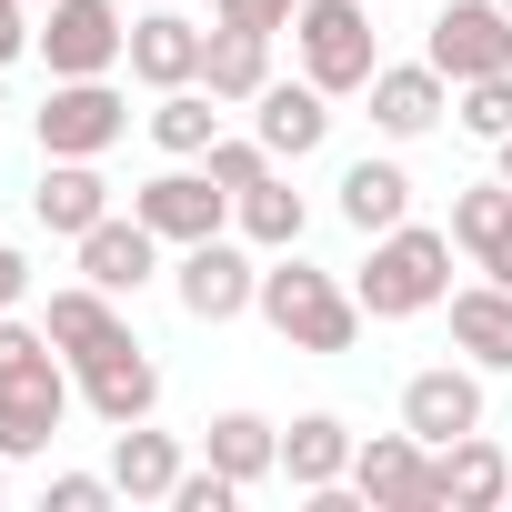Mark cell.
Here are the masks:
<instances>
[{"instance_id":"6da1fadb","label":"cell","mask_w":512,"mask_h":512,"mask_svg":"<svg viewBox=\"0 0 512 512\" xmlns=\"http://www.w3.org/2000/svg\"><path fill=\"white\" fill-rule=\"evenodd\" d=\"M352 302H362V322H412V312L452 302V231L392 221V231L372 241V262L352 272Z\"/></svg>"},{"instance_id":"7a4b0ae2","label":"cell","mask_w":512,"mask_h":512,"mask_svg":"<svg viewBox=\"0 0 512 512\" xmlns=\"http://www.w3.org/2000/svg\"><path fill=\"white\" fill-rule=\"evenodd\" d=\"M251 312H262L292 352H352V332H362V302L332 272H312L302 251H282V262L262 272V302H251Z\"/></svg>"},{"instance_id":"3957f363","label":"cell","mask_w":512,"mask_h":512,"mask_svg":"<svg viewBox=\"0 0 512 512\" xmlns=\"http://www.w3.org/2000/svg\"><path fill=\"white\" fill-rule=\"evenodd\" d=\"M292 51H302V81H322L332 101L372 91V71H382V41H372L362 0H302L292 11Z\"/></svg>"},{"instance_id":"277c9868","label":"cell","mask_w":512,"mask_h":512,"mask_svg":"<svg viewBox=\"0 0 512 512\" xmlns=\"http://www.w3.org/2000/svg\"><path fill=\"white\" fill-rule=\"evenodd\" d=\"M31 131H41V161H101L131 131V101L111 91V71L101 81H51V101L31 111Z\"/></svg>"},{"instance_id":"5b68a950","label":"cell","mask_w":512,"mask_h":512,"mask_svg":"<svg viewBox=\"0 0 512 512\" xmlns=\"http://www.w3.org/2000/svg\"><path fill=\"white\" fill-rule=\"evenodd\" d=\"M31 51L51 61V81H101V71L131 61V21L111 11V0H51V21H41Z\"/></svg>"},{"instance_id":"8992f818","label":"cell","mask_w":512,"mask_h":512,"mask_svg":"<svg viewBox=\"0 0 512 512\" xmlns=\"http://www.w3.org/2000/svg\"><path fill=\"white\" fill-rule=\"evenodd\" d=\"M171 292H181V312L191 322H241L251 302H262V262H251V241H191L181 251V272H171Z\"/></svg>"},{"instance_id":"52a82bcc","label":"cell","mask_w":512,"mask_h":512,"mask_svg":"<svg viewBox=\"0 0 512 512\" xmlns=\"http://www.w3.org/2000/svg\"><path fill=\"white\" fill-rule=\"evenodd\" d=\"M422 61H432L452 91L512 71V11H502V0H452V11L432 21V41H422Z\"/></svg>"},{"instance_id":"ba28073f","label":"cell","mask_w":512,"mask_h":512,"mask_svg":"<svg viewBox=\"0 0 512 512\" xmlns=\"http://www.w3.org/2000/svg\"><path fill=\"white\" fill-rule=\"evenodd\" d=\"M352 492H362V512H432V442L422 432L352 442Z\"/></svg>"},{"instance_id":"9c48e42d","label":"cell","mask_w":512,"mask_h":512,"mask_svg":"<svg viewBox=\"0 0 512 512\" xmlns=\"http://www.w3.org/2000/svg\"><path fill=\"white\" fill-rule=\"evenodd\" d=\"M131 211H141V221H151L171 251H191V241H211V231L231 221V191H221L211 171H191V161H181V171L141 181V191H131Z\"/></svg>"},{"instance_id":"30bf717a","label":"cell","mask_w":512,"mask_h":512,"mask_svg":"<svg viewBox=\"0 0 512 512\" xmlns=\"http://www.w3.org/2000/svg\"><path fill=\"white\" fill-rule=\"evenodd\" d=\"M71 372H81V402H91V412H101L111 432H121V422H151V412H161V362H151V352H141L131 332H121L111 352L71 362Z\"/></svg>"},{"instance_id":"8fae6325","label":"cell","mask_w":512,"mask_h":512,"mask_svg":"<svg viewBox=\"0 0 512 512\" xmlns=\"http://www.w3.org/2000/svg\"><path fill=\"white\" fill-rule=\"evenodd\" d=\"M402 432H422L432 452L462 442V432H482V362H472V372H462V362L412 372V382H402Z\"/></svg>"},{"instance_id":"7c38bea8","label":"cell","mask_w":512,"mask_h":512,"mask_svg":"<svg viewBox=\"0 0 512 512\" xmlns=\"http://www.w3.org/2000/svg\"><path fill=\"white\" fill-rule=\"evenodd\" d=\"M71 382L81 372H21V382H0V462H31V452H51V432L71 422Z\"/></svg>"},{"instance_id":"4fadbf2b","label":"cell","mask_w":512,"mask_h":512,"mask_svg":"<svg viewBox=\"0 0 512 512\" xmlns=\"http://www.w3.org/2000/svg\"><path fill=\"white\" fill-rule=\"evenodd\" d=\"M362 101H372V131H382V141H422V131L452 111V81H442L432 61H382Z\"/></svg>"},{"instance_id":"5bb4252c","label":"cell","mask_w":512,"mask_h":512,"mask_svg":"<svg viewBox=\"0 0 512 512\" xmlns=\"http://www.w3.org/2000/svg\"><path fill=\"white\" fill-rule=\"evenodd\" d=\"M502 512L512 502V462H502V442L492 432H462V442H442L432 452V512Z\"/></svg>"},{"instance_id":"9a60e30c","label":"cell","mask_w":512,"mask_h":512,"mask_svg":"<svg viewBox=\"0 0 512 512\" xmlns=\"http://www.w3.org/2000/svg\"><path fill=\"white\" fill-rule=\"evenodd\" d=\"M71 251H81V282H101V292H141V282L161 272V231H151L141 211H111V221H91Z\"/></svg>"},{"instance_id":"2e32d148","label":"cell","mask_w":512,"mask_h":512,"mask_svg":"<svg viewBox=\"0 0 512 512\" xmlns=\"http://www.w3.org/2000/svg\"><path fill=\"white\" fill-rule=\"evenodd\" d=\"M251 131L272 141V161H312L332 141V91L322 81H272L262 101H251Z\"/></svg>"},{"instance_id":"e0dca14e","label":"cell","mask_w":512,"mask_h":512,"mask_svg":"<svg viewBox=\"0 0 512 512\" xmlns=\"http://www.w3.org/2000/svg\"><path fill=\"white\" fill-rule=\"evenodd\" d=\"M201 51H211V31L181 21V11H141V21H131V81H151V91L201 81Z\"/></svg>"},{"instance_id":"ac0fdd59","label":"cell","mask_w":512,"mask_h":512,"mask_svg":"<svg viewBox=\"0 0 512 512\" xmlns=\"http://www.w3.org/2000/svg\"><path fill=\"white\" fill-rule=\"evenodd\" d=\"M41 332H51V352H61V362H91V352H111L131 322H121V292H101V282H71V292H51Z\"/></svg>"},{"instance_id":"d6986e66","label":"cell","mask_w":512,"mask_h":512,"mask_svg":"<svg viewBox=\"0 0 512 512\" xmlns=\"http://www.w3.org/2000/svg\"><path fill=\"white\" fill-rule=\"evenodd\" d=\"M31 211H41V231H61V241H81L91 221H111V181H101V161H41Z\"/></svg>"},{"instance_id":"ffe728a7","label":"cell","mask_w":512,"mask_h":512,"mask_svg":"<svg viewBox=\"0 0 512 512\" xmlns=\"http://www.w3.org/2000/svg\"><path fill=\"white\" fill-rule=\"evenodd\" d=\"M282 482H292V492L352 482V422H342V412H302V422L282 432Z\"/></svg>"},{"instance_id":"44dd1931","label":"cell","mask_w":512,"mask_h":512,"mask_svg":"<svg viewBox=\"0 0 512 512\" xmlns=\"http://www.w3.org/2000/svg\"><path fill=\"white\" fill-rule=\"evenodd\" d=\"M181 472H191V462H181L171 432H151V422H121V432H111V482H121V502H171Z\"/></svg>"},{"instance_id":"7402d4cb","label":"cell","mask_w":512,"mask_h":512,"mask_svg":"<svg viewBox=\"0 0 512 512\" xmlns=\"http://www.w3.org/2000/svg\"><path fill=\"white\" fill-rule=\"evenodd\" d=\"M342 221H352L362 241H382L392 221H412V171H402V161H352V171H342Z\"/></svg>"},{"instance_id":"603a6c76","label":"cell","mask_w":512,"mask_h":512,"mask_svg":"<svg viewBox=\"0 0 512 512\" xmlns=\"http://www.w3.org/2000/svg\"><path fill=\"white\" fill-rule=\"evenodd\" d=\"M452 342H462L482 372H512V292H502V282H462V292H452Z\"/></svg>"},{"instance_id":"cb8c5ba5","label":"cell","mask_w":512,"mask_h":512,"mask_svg":"<svg viewBox=\"0 0 512 512\" xmlns=\"http://www.w3.org/2000/svg\"><path fill=\"white\" fill-rule=\"evenodd\" d=\"M231 221H241V241L251 251H302V231H312V201L272 171V181H251L241 201H231Z\"/></svg>"},{"instance_id":"d4e9b609","label":"cell","mask_w":512,"mask_h":512,"mask_svg":"<svg viewBox=\"0 0 512 512\" xmlns=\"http://www.w3.org/2000/svg\"><path fill=\"white\" fill-rule=\"evenodd\" d=\"M151 141H161L171 161H201V151L221 141V91H211V81L161 91V101H151Z\"/></svg>"},{"instance_id":"484cf974","label":"cell","mask_w":512,"mask_h":512,"mask_svg":"<svg viewBox=\"0 0 512 512\" xmlns=\"http://www.w3.org/2000/svg\"><path fill=\"white\" fill-rule=\"evenodd\" d=\"M201 81L221 91V101H262L272 91V31H211V51H201Z\"/></svg>"},{"instance_id":"4316f807","label":"cell","mask_w":512,"mask_h":512,"mask_svg":"<svg viewBox=\"0 0 512 512\" xmlns=\"http://www.w3.org/2000/svg\"><path fill=\"white\" fill-rule=\"evenodd\" d=\"M201 452H211V462L251 492V482H272V472H282V422H262V412H221Z\"/></svg>"},{"instance_id":"83f0119b","label":"cell","mask_w":512,"mask_h":512,"mask_svg":"<svg viewBox=\"0 0 512 512\" xmlns=\"http://www.w3.org/2000/svg\"><path fill=\"white\" fill-rule=\"evenodd\" d=\"M452 241L472 251V262H492V251L512 241V181H472V191L452 201Z\"/></svg>"},{"instance_id":"f1b7e54d","label":"cell","mask_w":512,"mask_h":512,"mask_svg":"<svg viewBox=\"0 0 512 512\" xmlns=\"http://www.w3.org/2000/svg\"><path fill=\"white\" fill-rule=\"evenodd\" d=\"M201 171H211V181H221V191H231V201H241V191H251V181H272V171H282V161H272V141H262V131H251V141H231V131H221V141H211V151H201Z\"/></svg>"},{"instance_id":"f546056e","label":"cell","mask_w":512,"mask_h":512,"mask_svg":"<svg viewBox=\"0 0 512 512\" xmlns=\"http://www.w3.org/2000/svg\"><path fill=\"white\" fill-rule=\"evenodd\" d=\"M452 121H462L472 141H502V131H512V71H492V81H462V91H452Z\"/></svg>"},{"instance_id":"4dcf8cb0","label":"cell","mask_w":512,"mask_h":512,"mask_svg":"<svg viewBox=\"0 0 512 512\" xmlns=\"http://www.w3.org/2000/svg\"><path fill=\"white\" fill-rule=\"evenodd\" d=\"M61 352H51V332L41 322H21V312H0V382H21V372H51Z\"/></svg>"},{"instance_id":"1f68e13d","label":"cell","mask_w":512,"mask_h":512,"mask_svg":"<svg viewBox=\"0 0 512 512\" xmlns=\"http://www.w3.org/2000/svg\"><path fill=\"white\" fill-rule=\"evenodd\" d=\"M292 11L302 0H211V21H231V31H292Z\"/></svg>"},{"instance_id":"d6a6232c","label":"cell","mask_w":512,"mask_h":512,"mask_svg":"<svg viewBox=\"0 0 512 512\" xmlns=\"http://www.w3.org/2000/svg\"><path fill=\"white\" fill-rule=\"evenodd\" d=\"M101 502H121L111 472H61V482H51V512H101Z\"/></svg>"},{"instance_id":"836d02e7","label":"cell","mask_w":512,"mask_h":512,"mask_svg":"<svg viewBox=\"0 0 512 512\" xmlns=\"http://www.w3.org/2000/svg\"><path fill=\"white\" fill-rule=\"evenodd\" d=\"M31 41H41V31H31V0H0V71H11Z\"/></svg>"},{"instance_id":"e575fe53","label":"cell","mask_w":512,"mask_h":512,"mask_svg":"<svg viewBox=\"0 0 512 512\" xmlns=\"http://www.w3.org/2000/svg\"><path fill=\"white\" fill-rule=\"evenodd\" d=\"M21 292H31V262H21L11 241H0V312H21Z\"/></svg>"},{"instance_id":"d590c367","label":"cell","mask_w":512,"mask_h":512,"mask_svg":"<svg viewBox=\"0 0 512 512\" xmlns=\"http://www.w3.org/2000/svg\"><path fill=\"white\" fill-rule=\"evenodd\" d=\"M492 181H512V131H502V141H492Z\"/></svg>"},{"instance_id":"8d00e7d4","label":"cell","mask_w":512,"mask_h":512,"mask_svg":"<svg viewBox=\"0 0 512 512\" xmlns=\"http://www.w3.org/2000/svg\"><path fill=\"white\" fill-rule=\"evenodd\" d=\"M31 11H51V0H31Z\"/></svg>"},{"instance_id":"74e56055","label":"cell","mask_w":512,"mask_h":512,"mask_svg":"<svg viewBox=\"0 0 512 512\" xmlns=\"http://www.w3.org/2000/svg\"><path fill=\"white\" fill-rule=\"evenodd\" d=\"M0 111H11V101H0Z\"/></svg>"},{"instance_id":"f35d334b","label":"cell","mask_w":512,"mask_h":512,"mask_svg":"<svg viewBox=\"0 0 512 512\" xmlns=\"http://www.w3.org/2000/svg\"><path fill=\"white\" fill-rule=\"evenodd\" d=\"M0 492H11V482H0Z\"/></svg>"},{"instance_id":"ab89813d","label":"cell","mask_w":512,"mask_h":512,"mask_svg":"<svg viewBox=\"0 0 512 512\" xmlns=\"http://www.w3.org/2000/svg\"><path fill=\"white\" fill-rule=\"evenodd\" d=\"M502 11H512V0H502Z\"/></svg>"}]
</instances>
